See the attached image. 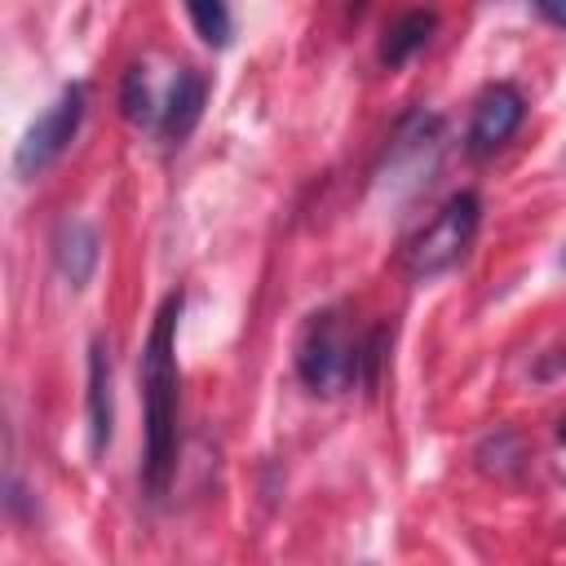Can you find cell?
I'll use <instances>...</instances> for the list:
<instances>
[{
  "mask_svg": "<svg viewBox=\"0 0 566 566\" xmlns=\"http://www.w3.org/2000/svg\"><path fill=\"white\" fill-rule=\"evenodd\" d=\"M177 318H181V292H168L142 354V402H146L142 482L150 500L168 495V478L177 460Z\"/></svg>",
  "mask_w": 566,
  "mask_h": 566,
  "instance_id": "1",
  "label": "cell"
},
{
  "mask_svg": "<svg viewBox=\"0 0 566 566\" xmlns=\"http://www.w3.org/2000/svg\"><path fill=\"white\" fill-rule=\"evenodd\" d=\"M363 354L367 340H358L340 310L310 314L301 345H296V371L314 394H345L354 380H363Z\"/></svg>",
  "mask_w": 566,
  "mask_h": 566,
  "instance_id": "2",
  "label": "cell"
},
{
  "mask_svg": "<svg viewBox=\"0 0 566 566\" xmlns=\"http://www.w3.org/2000/svg\"><path fill=\"white\" fill-rule=\"evenodd\" d=\"M478 221H482V199H478L473 190H455V195L438 208V217L407 243V256H402L407 274H411V279L447 274V270L469 252V243H473V234H478Z\"/></svg>",
  "mask_w": 566,
  "mask_h": 566,
  "instance_id": "3",
  "label": "cell"
},
{
  "mask_svg": "<svg viewBox=\"0 0 566 566\" xmlns=\"http://www.w3.org/2000/svg\"><path fill=\"white\" fill-rule=\"evenodd\" d=\"M80 119H84V88L80 84H66L62 93H57V102L27 128V137H22V146H18V155H13V168H18V177H40L66 146H71V137L80 133Z\"/></svg>",
  "mask_w": 566,
  "mask_h": 566,
  "instance_id": "4",
  "label": "cell"
},
{
  "mask_svg": "<svg viewBox=\"0 0 566 566\" xmlns=\"http://www.w3.org/2000/svg\"><path fill=\"white\" fill-rule=\"evenodd\" d=\"M522 115H526V97L513 88V84H486L482 97L473 102V119H469V155L473 159H486L495 155L517 128H522Z\"/></svg>",
  "mask_w": 566,
  "mask_h": 566,
  "instance_id": "5",
  "label": "cell"
},
{
  "mask_svg": "<svg viewBox=\"0 0 566 566\" xmlns=\"http://www.w3.org/2000/svg\"><path fill=\"white\" fill-rule=\"evenodd\" d=\"M203 97H208L203 75L195 66H177V75L164 93V106H159V133H164L168 146H181L190 137V128L203 115Z\"/></svg>",
  "mask_w": 566,
  "mask_h": 566,
  "instance_id": "6",
  "label": "cell"
},
{
  "mask_svg": "<svg viewBox=\"0 0 566 566\" xmlns=\"http://www.w3.org/2000/svg\"><path fill=\"white\" fill-rule=\"evenodd\" d=\"M53 261L71 287H84L97 265V234L84 217H62L53 230Z\"/></svg>",
  "mask_w": 566,
  "mask_h": 566,
  "instance_id": "7",
  "label": "cell"
},
{
  "mask_svg": "<svg viewBox=\"0 0 566 566\" xmlns=\"http://www.w3.org/2000/svg\"><path fill=\"white\" fill-rule=\"evenodd\" d=\"M88 429H93V451H106L115 429V407H111V354L102 340H93L88 354Z\"/></svg>",
  "mask_w": 566,
  "mask_h": 566,
  "instance_id": "8",
  "label": "cell"
},
{
  "mask_svg": "<svg viewBox=\"0 0 566 566\" xmlns=\"http://www.w3.org/2000/svg\"><path fill=\"white\" fill-rule=\"evenodd\" d=\"M433 27H438V13H433V9H411V13H402L398 22H389V31H385V40H380V62H385L389 71L402 66L407 57H416V53L429 44Z\"/></svg>",
  "mask_w": 566,
  "mask_h": 566,
  "instance_id": "9",
  "label": "cell"
},
{
  "mask_svg": "<svg viewBox=\"0 0 566 566\" xmlns=\"http://www.w3.org/2000/svg\"><path fill=\"white\" fill-rule=\"evenodd\" d=\"M119 106H124V119H128V124L159 128V106H164V97H155L146 66H128V71H124V93H119Z\"/></svg>",
  "mask_w": 566,
  "mask_h": 566,
  "instance_id": "10",
  "label": "cell"
},
{
  "mask_svg": "<svg viewBox=\"0 0 566 566\" xmlns=\"http://www.w3.org/2000/svg\"><path fill=\"white\" fill-rule=\"evenodd\" d=\"M186 13L195 22V31L203 35V44H212V49L230 44V4L226 0H186Z\"/></svg>",
  "mask_w": 566,
  "mask_h": 566,
  "instance_id": "11",
  "label": "cell"
},
{
  "mask_svg": "<svg viewBox=\"0 0 566 566\" xmlns=\"http://www.w3.org/2000/svg\"><path fill=\"white\" fill-rule=\"evenodd\" d=\"M535 9L548 18V22H557V27H566V0H535Z\"/></svg>",
  "mask_w": 566,
  "mask_h": 566,
  "instance_id": "12",
  "label": "cell"
},
{
  "mask_svg": "<svg viewBox=\"0 0 566 566\" xmlns=\"http://www.w3.org/2000/svg\"><path fill=\"white\" fill-rule=\"evenodd\" d=\"M557 438H562V442H566V416H562V424H557Z\"/></svg>",
  "mask_w": 566,
  "mask_h": 566,
  "instance_id": "13",
  "label": "cell"
}]
</instances>
